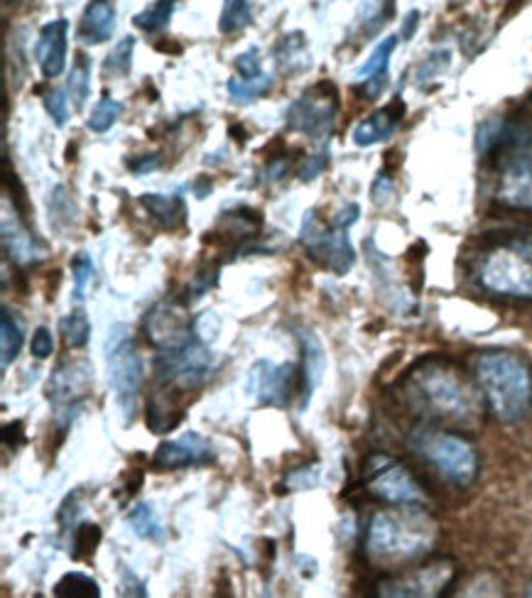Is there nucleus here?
<instances>
[{"instance_id": "obj_1", "label": "nucleus", "mask_w": 532, "mask_h": 598, "mask_svg": "<svg viewBox=\"0 0 532 598\" xmlns=\"http://www.w3.org/2000/svg\"><path fill=\"white\" fill-rule=\"evenodd\" d=\"M437 525L427 513L405 505L403 511L378 513L368 525V555L383 564H398L420 557L432 547Z\"/></svg>"}, {"instance_id": "obj_2", "label": "nucleus", "mask_w": 532, "mask_h": 598, "mask_svg": "<svg viewBox=\"0 0 532 598\" xmlns=\"http://www.w3.org/2000/svg\"><path fill=\"white\" fill-rule=\"evenodd\" d=\"M477 376L498 420L518 422L532 405V374L515 354L493 352L479 358Z\"/></svg>"}, {"instance_id": "obj_3", "label": "nucleus", "mask_w": 532, "mask_h": 598, "mask_svg": "<svg viewBox=\"0 0 532 598\" xmlns=\"http://www.w3.org/2000/svg\"><path fill=\"white\" fill-rule=\"evenodd\" d=\"M415 388L425 408L447 420H471L481 410L479 392L459 370L449 366H425L415 374Z\"/></svg>"}, {"instance_id": "obj_4", "label": "nucleus", "mask_w": 532, "mask_h": 598, "mask_svg": "<svg viewBox=\"0 0 532 598\" xmlns=\"http://www.w3.org/2000/svg\"><path fill=\"white\" fill-rule=\"evenodd\" d=\"M106 364H108V380L113 395H116V405L121 408L126 422L133 420L135 402H138V395L143 388L145 368L143 358L135 348L131 329L126 324H113L104 344Z\"/></svg>"}, {"instance_id": "obj_5", "label": "nucleus", "mask_w": 532, "mask_h": 598, "mask_svg": "<svg viewBox=\"0 0 532 598\" xmlns=\"http://www.w3.org/2000/svg\"><path fill=\"white\" fill-rule=\"evenodd\" d=\"M481 282L496 295L532 300V239L486 258Z\"/></svg>"}, {"instance_id": "obj_6", "label": "nucleus", "mask_w": 532, "mask_h": 598, "mask_svg": "<svg viewBox=\"0 0 532 598\" xmlns=\"http://www.w3.org/2000/svg\"><path fill=\"white\" fill-rule=\"evenodd\" d=\"M217 368V358L209 352L201 342H189L173 346V348H160L155 360L157 378H160L167 388L177 390H195L207 382Z\"/></svg>"}, {"instance_id": "obj_7", "label": "nucleus", "mask_w": 532, "mask_h": 598, "mask_svg": "<svg viewBox=\"0 0 532 598\" xmlns=\"http://www.w3.org/2000/svg\"><path fill=\"white\" fill-rule=\"evenodd\" d=\"M420 451L432 461L437 471L457 486H471L479 476V457L467 439L451 432L425 434Z\"/></svg>"}, {"instance_id": "obj_8", "label": "nucleus", "mask_w": 532, "mask_h": 598, "mask_svg": "<svg viewBox=\"0 0 532 598\" xmlns=\"http://www.w3.org/2000/svg\"><path fill=\"white\" fill-rule=\"evenodd\" d=\"M300 241L307 248V253L316 261H322L336 275H346L356 263L354 245H351L346 229H326L314 211L304 213Z\"/></svg>"}, {"instance_id": "obj_9", "label": "nucleus", "mask_w": 532, "mask_h": 598, "mask_svg": "<svg viewBox=\"0 0 532 598\" xmlns=\"http://www.w3.org/2000/svg\"><path fill=\"white\" fill-rule=\"evenodd\" d=\"M246 392L260 405L285 408L294 392L302 395V374L294 364H273V360H255L248 370Z\"/></svg>"}, {"instance_id": "obj_10", "label": "nucleus", "mask_w": 532, "mask_h": 598, "mask_svg": "<svg viewBox=\"0 0 532 598\" xmlns=\"http://www.w3.org/2000/svg\"><path fill=\"white\" fill-rule=\"evenodd\" d=\"M336 111H338L336 86L330 82H322L290 106L288 126L292 130L310 135V138H324L334 126Z\"/></svg>"}, {"instance_id": "obj_11", "label": "nucleus", "mask_w": 532, "mask_h": 598, "mask_svg": "<svg viewBox=\"0 0 532 598\" xmlns=\"http://www.w3.org/2000/svg\"><path fill=\"white\" fill-rule=\"evenodd\" d=\"M368 491L378 499L395 505H420L425 503L423 489L400 464L390 459H371L368 469Z\"/></svg>"}, {"instance_id": "obj_12", "label": "nucleus", "mask_w": 532, "mask_h": 598, "mask_svg": "<svg viewBox=\"0 0 532 598\" xmlns=\"http://www.w3.org/2000/svg\"><path fill=\"white\" fill-rule=\"evenodd\" d=\"M211 444L197 432H185L173 442H163L157 447L155 457L150 459V466L155 471H177L189 466H201L211 459Z\"/></svg>"}, {"instance_id": "obj_13", "label": "nucleus", "mask_w": 532, "mask_h": 598, "mask_svg": "<svg viewBox=\"0 0 532 598\" xmlns=\"http://www.w3.org/2000/svg\"><path fill=\"white\" fill-rule=\"evenodd\" d=\"M145 334L157 348H173L191 338V324L187 314L175 304H157L145 317Z\"/></svg>"}, {"instance_id": "obj_14", "label": "nucleus", "mask_w": 532, "mask_h": 598, "mask_svg": "<svg viewBox=\"0 0 532 598\" xmlns=\"http://www.w3.org/2000/svg\"><path fill=\"white\" fill-rule=\"evenodd\" d=\"M94 386V366L88 360L62 364L48 380V398L54 405H70L88 395Z\"/></svg>"}, {"instance_id": "obj_15", "label": "nucleus", "mask_w": 532, "mask_h": 598, "mask_svg": "<svg viewBox=\"0 0 532 598\" xmlns=\"http://www.w3.org/2000/svg\"><path fill=\"white\" fill-rule=\"evenodd\" d=\"M66 52H70V20L48 22L38 40V62L44 78H56L64 72Z\"/></svg>"}, {"instance_id": "obj_16", "label": "nucleus", "mask_w": 532, "mask_h": 598, "mask_svg": "<svg viewBox=\"0 0 532 598\" xmlns=\"http://www.w3.org/2000/svg\"><path fill=\"white\" fill-rule=\"evenodd\" d=\"M451 564L441 562V564H432V567L427 569H417L410 577L395 579L380 586V594L386 596H437L445 586L451 581Z\"/></svg>"}, {"instance_id": "obj_17", "label": "nucleus", "mask_w": 532, "mask_h": 598, "mask_svg": "<svg viewBox=\"0 0 532 598\" xmlns=\"http://www.w3.org/2000/svg\"><path fill=\"white\" fill-rule=\"evenodd\" d=\"M3 251L18 265H35L48 258L44 245L30 233L25 219L3 217Z\"/></svg>"}, {"instance_id": "obj_18", "label": "nucleus", "mask_w": 532, "mask_h": 598, "mask_svg": "<svg viewBox=\"0 0 532 598\" xmlns=\"http://www.w3.org/2000/svg\"><path fill=\"white\" fill-rule=\"evenodd\" d=\"M498 199L513 209L532 211V155L518 157L505 167L498 185Z\"/></svg>"}, {"instance_id": "obj_19", "label": "nucleus", "mask_w": 532, "mask_h": 598, "mask_svg": "<svg viewBox=\"0 0 532 598\" xmlns=\"http://www.w3.org/2000/svg\"><path fill=\"white\" fill-rule=\"evenodd\" d=\"M405 116V104L403 98H393L386 108H380L378 113H373L366 120H361L354 128V143L358 148H368V145H376L380 140H386L393 135V130L398 128V123Z\"/></svg>"}, {"instance_id": "obj_20", "label": "nucleus", "mask_w": 532, "mask_h": 598, "mask_svg": "<svg viewBox=\"0 0 532 598\" xmlns=\"http://www.w3.org/2000/svg\"><path fill=\"white\" fill-rule=\"evenodd\" d=\"M298 338L302 344V358H304V364H302V408H307L314 388L320 386V380L324 376L326 354H324L322 342L312 332L300 329Z\"/></svg>"}, {"instance_id": "obj_21", "label": "nucleus", "mask_w": 532, "mask_h": 598, "mask_svg": "<svg viewBox=\"0 0 532 598\" xmlns=\"http://www.w3.org/2000/svg\"><path fill=\"white\" fill-rule=\"evenodd\" d=\"M113 30H116V8L111 0H92L79 25V40L84 44H101L113 38Z\"/></svg>"}, {"instance_id": "obj_22", "label": "nucleus", "mask_w": 532, "mask_h": 598, "mask_svg": "<svg viewBox=\"0 0 532 598\" xmlns=\"http://www.w3.org/2000/svg\"><path fill=\"white\" fill-rule=\"evenodd\" d=\"M140 204L150 213L153 221L165 231H179L187 223V207L182 197L143 195Z\"/></svg>"}, {"instance_id": "obj_23", "label": "nucleus", "mask_w": 532, "mask_h": 598, "mask_svg": "<svg viewBox=\"0 0 532 598\" xmlns=\"http://www.w3.org/2000/svg\"><path fill=\"white\" fill-rule=\"evenodd\" d=\"M275 56L282 72L288 74H300L310 66V52H307V42H304L302 32H290V35L280 38Z\"/></svg>"}, {"instance_id": "obj_24", "label": "nucleus", "mask_w": 532, "mask_h": 598, "mask_svg": "<svg viewBox=\"0 0 532 598\" xmlns=\"http://www.w3.org/2000/svg\"><path fill=\"white\" fill-rule=\"evenodd\" d=\"M88 92H92V62H88L86 54H76L70 78H66V96H70L76 111H82Z\"/></svg>"}, {"instance_id": "obj_25", "label": "nucleus", "mask_w": 532, "mask_h": 598, "mask_svg": "<svg viewBox=\"0 0 532 598\" xmlns=\"http://www.w3.org/2000/svg\"><path fill=\"white\" fill-rule=\"evenodd\" d=\"M22 342H25V336H22L20 322L10 314L8 307H3V314H0V354H3L0 364H3V368H8L18 358Z\"/></svg>"}, {"instance_id": "obj_26", "label": "nucleus", "mask_w": 532, "mask_h": 598, "mask_svg": "<svg viewBox=\"0 0 532 598\" xmlns=\"http://www.w3.org/2000/svg\"><path fill=\"white\" fill-rule=\"evenodd\" d=\"M275 78L270 74H260L253 78H229V84H226V92L236 101V104H251L258 96L268 94L270 88H273Z\"/></svg>"}, {"instance_id": "obj_27", "label": "nucleus", "mask_w": 532, "mask_h": 598, "mask_svg": "<svg viewBox=\"0 0 532 598\" xmlns=\"http://www.w3.org/2000/svg\"><path fill=\"white\" fill-rule=\"evenodd\" d=\"M128 523L133 527V533L143 537V539H163L165 537V529H163V523L160 517H157L155 507L150 503H138L131 507L128 513Z\"/></svg>"}, {"instance_id": "obj_28", "label": "nucleus", "mask_w": 532, "mask_h": 598, "mask_svg": "<svg viewBox=\"0 0 532 598\" xmlns=\"http://www.w3.org/2000/svg\"><path fill=\"white\" fill-rule=\"evenodd\" d=\"M395 48H398V38L390 35L383 40L376 50H373V54L368 56V60L364 62V66H361V70L356 72V78L358 82H371V78H376V76H383V74H388V62H390V56L395 52Z\"/></svg>"}, {"instance_id": "obj_29", "label": "nucleus", "mask_w": 532, "mask_h": 598, "mask_svg": "<svg viewBox=\"0 0 532 598\" xmlns=\"http://www.w3.org/2000/svg\"><path fill=\"white\" fill-rule=\"evenodd\" d=\"M54 596L62 598H98L101 589L96 579L88 577V574L82 571H70L64 574V577L54 584Z\"/></svg>"}, {"instance_id": "obj_30", "label": "nucleus", "mask_w": 532, "mask_h": 598, "mask_svg": "<svg viewBox=\"0 0 532 598\" xmlns=\"http://www.w3.org/2000/svg\"><path fill=\"white\" fill-rule=\"evenodd\" d=\"M175 13V0H155L153 6H147L143 13H138L133 18L135 28H140L143 32H160L169 25V20H173Z\"/></svg>"}, {"instance_id": "obj_31", "label": "nucleus", "mask_w": 532, "mask_h": 598, "mask_svg": "<svg viewBox=\"0 0 532 598\" xmlns=\"http://www.w3.org/2000/svg\"><path fill=\"white\" fill-rule=\"evenodd\" d=\"M182 417L185 412L179 408H173L169 400H153L147 405V427L157 434L175 430V427L182 422Z\"/></svg>"}, {"instance_id": "obj_32", "label": "nucleus", "mask_w": 532, "mask_h": 598, "mask_svg": "<svg viewBox=\"0 0 532 598\" xmlns=\"http://www.w3.org/2000/svg\"><path fill=\"white\" fill-rule=\"evenodd\" d=\"M251 0H223L219 30L223 35H233V32L243 30L248 22H251Z\"/></svg>"}, {"instance_id": "obj_33", "label": "nucleus", "mask_w": 532, "mask_h": 598, "mask_svg": "<svg viewBox=\"0 0 532 598\" xmlns=\"http://www.w3.org/2000/svg\"><path fill=\"white\" fill-rule=\"evenodd\" d=\"M60 332L66 346L84 348L88 344V336H92V322H88L84 312H72L70 317L60 322Z\"/></svg>"}, {"instance_id": "obj_34", "label": "nucleus", "mask_w": 532, "mask_h": 598, "mask_svg": "<svg viewBox=\"0 0 532 598\" xmlns=\"http://www.w3.org/2000/svg\"><path fill=\"white\" fill-rule=\"evenodd\" d=\"M101 539H104V533L101 527L94 523H84L74 529L72 537V559H88L94 557V552L98 549Z\"/></svg>"}, {"instance_id": "obj_35", "label": "nucleus", "mask_w": 532, "mask_h": 598, "mask_svg": "<svg viewBox=\"0 0 532 598\" xmlns=\"http://www.w3.org/2000/svg\"><path fill=\"white\" fill-rule=\"evenodd\" d=\"M121 111H123V106L118 104V101H116V98H111V96L106 94V96L101 98L98 104L94 106L92 116H88V120H86L88 130H94V133H106V130H111V128H113V123L118 120Z\"/></svg>"}, {"instance_id": "obj_36", "label": "nucleus", "mask_w": 532, "mask_h": 598, "mask_svg": "<svg viewBox=\"0 0 532 598\" xmlns=\"http://www.w3.org/2000/svg\"><path fill=\"white\" fill-rule=\"evenodd\" d=\"M133 50H135V38H123L116 48H113L104 62V74L108 76H126L133 64Z\"/></svg>"}, {"instance_id": "obj_37", "label": "nucleus", "mask_w": 532, "mask_h": 598, "mask_svg": "<svg viewBox=\"0 0 532 598\" xmlns=\"http://www.w3.org/2000/svg\"><path fill=\"white\" fill-rule=\"evenodd\" d=\"M74 204L72 199L66 197V187H54L50 195V223L54 229H64V225L74 223Z\"/></svg>"}, {"instance_id": "obj_38", "label": "nucleus", "mask_w": 532, "mask_h": 598, "mask_svg": "<svg viewBox=\"0 0 532 598\" xmlns=\"http://www.w3.org/2000/svg\"><path fill=\"white\" fill-rule=\"evenodd\" d=\"M72 275H74V297L82 302L86 287L92 285L94 280V263L86 253H79L72 261Z\"/></svg>"}, {"instance_id": "obj_39", "label": "nucleus", "mask_w": 532, "mask_h": 598, "mask_svg": "<svg viewBox=\"0 0 532 598\" xmlns=\"http://www.w3.org/2000/svg\"><path fill=\"white\" fill-rule=\"evenodd\" d=\"M44 108H48L50 116L60 128L66 126V118H70V98L62 88H52V92L44 94Z\"/></svg>"}, {"instance_id": "obj_40", "label": "nucleus", "mask_w": 532, "mask_h": 598, "mask_svg": "<svg viewBox=\"0 0 532 598\" xmlns=\"http://www.w3.org/2000/svg\"><path fill=\"white\" fill-rule=\"evenodd\" d=\"M191 332L197 334L201 344H213L221 332V319L213 312H204L195 322H191Z\"/></svg>"}, {"instance_id": "obj_41", "label": "nucleus", "mask_w": 532, "mask_h": 598, "mask_svg": "<svg viewBox=\"0 0 532 598\" xmlns=\"http://www.w3.org/2000/svg\"><path fill=\"white\" fill-rule=\"evenodd\" d=\"M285 483L292 491H307L320 483V469L316 466H300L290 471L285 476Z\"/></svg>"}, {"instance_id": "obj_42", "label": "nucleus", "mask_w": 532, "mask_h": 598, "mask_svg": "<svg viewBox=\"0 0 532 598\" xmlns=\"http://www.w3.org/2000/svg\"><path fill=\"white\" fill-rule=\"evenodd\" d=\"M236 72L241 74V78H253L263 74V60H260L258 48H251L236 56Z\"/></svg>"}, {"instance_id": "obj_43", "label": "nucleus", "mask_w": 532, "mask_h": 598, "mask_svg": "<svg viewBox=\"0 0 532 598\" xmlns=\"http://www.w3.org/2000/svg\"><path fill=\"white\" fill-rule=\"evenodd\" d=\"M30 352H32V356L40 358V360L50 358L54 354V336H52V332L48 329V326H38L35 334H32Z\"/></svg>"}, {"instance_id": "obj_44", "label": "nucleus", "mask_w": 532, "mask_h": 598, "mask_svg": "<svg viewBox=\"0 0 532 598\" xmlns=\"http://www.w3.org/2000/svg\"><path fill=\"white\" fill-rule=\"evenodd\" d=\"M131 172L135 175H147L153 172V169H157L163 165V155L160 153H153V155H140V157H133V160L126 162Z\"/></svg>"}, {"instance_id": "obj_45", "label": "nucleus", "mask_w": 532, "mask_h": 598, "mask_svg": "<svg viewBox=\"0 0 532 598\" xmlns=\"http://www.w3.org/2000/svg\"><path fill=\"white\" fill-rule=\"evenodd\" d=\"M371 197H373V201H376L378 207L390 204V199H393V182H390V177L380 175L376 179V182H373V187H371Z\"/></svg>"}, {"instance_id": "obj_46", "label": "nucleus", "mask_w": 532, "mask_h": 598, "mask_svg": "<svg viewBox=\"0 0 532 598\" xmlns=\"http://www.w3.org/2000/svg\"><path fill=\"white\" fill-rule=\"evenodd\" d=\"M326 165H330V155H326V153L310 157L307 165L300 169V179H302V182H312V179L320 175Z\"/></svg>"}, {"instance_id": "obj_47", "label": "nucleus", "mask_w": 532, "mask_h": 598, "mask_svg": "<svg viewBox=\"0 0 532 598\" xmlns=\"http://www.w3.org/2000/svg\"><path fill=\"white\" fill-rule=\"evenodd\" d=\"M25 424H22L20 420H15V422H10V424H6L3 427V444L6 447H13V449H18L20 444H25Z\"/></svg>"}, {"instance_id": "obj_48", "label": "nucleus", "mask_w": 532, "mask_h": 598, "mask_svg": "<svg viewBox=\"0 0 532 598\" xmlns=\"http://www.w3.org/2000/svg\"><path fill=\"white\" fill-rule=\"evenodd\" d=\"M361 217V209L358 204H346L344 209H338L334 213V219H332V225H336V229H348V225H354Z\"/></svg>"}, {"instance_id": "obj_49", "label": "nucleus", "mask_w": 532, "mask_h": 598, "mask_svg": "<svg viewBox=\"0 0 532 598\" xmlns=\"http://www.w3.org/2000/svg\"><path fill=\"white\" fill-rule=\"evenodd\" d=\"M417 25H420V10H410V13H407V18H405V22H403V32H400L405 42L413 40Z\"/></svg>"}, {"instance_id": "obj_50", "label": "nucleus", "mask_w": 532, "mask_h": 598, "mask_svg": "<svg viewBox=\"0 0 532 598\" xmlns=\"http://www.w3.org/2000/svg\"><path fill=\"white\" fill-rule=\"evenodd\" d=\"M155 50L157 52H167V54H182V44H177V42H157Z\"/></svg>"}, {"instance_id": "obj_51", "label": "nucleus", "mask_w": 532, "mask_h": 598, "mask_svg": "<svg viewBox=\"0 0 532 598\" xmlns=\"http://www.w3.org/2000/svg\"><path fill=\"white\" fill-rule=\"evenodd\" d=\"M229 135H233L236 143H246V138H248V133H246V128L241 126V123H233V126L229 128Z\"/></svg>"}, {"instance_id": "obj_52", "label": "nucleus", "mask_w": 532, "mask_h": 598, "mask_svg": "<svg viewBox=\"0 0 532 598\" xmlns=\"http://www.w3.org/2000/svg\"><path fill=\"white\" fill-rule=\"evenodd\" d=\"M523 3H525V0H511V8H505V13H503L501 20H508L511 15H515L518 10H520V6H523Z\"/></svg>"}, {"instance_id": "obj_53", "label": "nucleus", "mask_w": 532, "mask_h": 598, "mask_svg": "<svg viewBox=\"0 0 532 598\" xmlns=\"http://www.w3.org/2000/svg\"><path fill=\"white\" fill-rule=\"evenodd\" d=\"M528 596H532V586H530V589H528Z\"/></svg>"}]
</instances>
